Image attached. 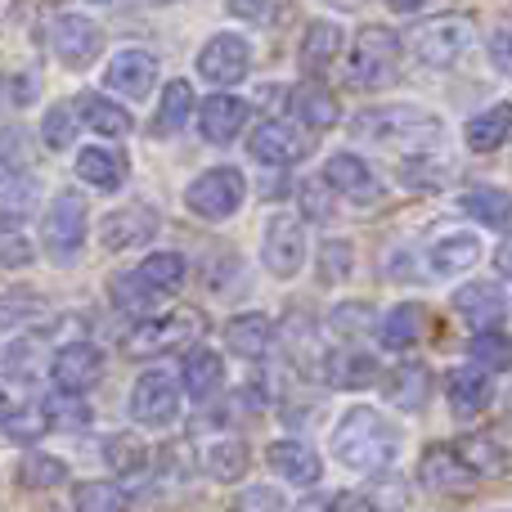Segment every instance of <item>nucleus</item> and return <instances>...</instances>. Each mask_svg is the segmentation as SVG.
I'll list each match as a JSON object with an SVG mask.
<instances>
[{"label":"nucleus","mask_w":512,"mask_h":512,"mask_svg":"<svg viewBox=\"0 0 512 512\" xmlns=\"http://www.w3.org/2000/svg\"><path fill=\"white\" fill-rule=\"evenodd\" d=\"M333 450L346 468L355 472H382L391 459H396V432L382 423L378 409L355 405L346 409V418L333 432Z\"/></svg>","instance_id":"f257e3e1"},{"label":"nucleus","mask_w":512,"mask_h":512,"mask_svg":"<svg viewBox=\"0 0 512 512\" xmlns=\"http://www.w3.org/2000/svg\"><path fill=\"white\" fill-rule=\"evenodd\" d=\"M355 135L373 144H391V149H423V144L441 140V122L423 108H409V104H391V108H369V113L355 117Z\"/></svg>","instance_id":"f03ea898"},{"label":"nucleus","mask_w":512,"mask_h":512,"mask_svg":"<svg viewBox=\"0 0 512 512\" xmlns=\"http://www.w3.org/2000/svg\"><path fill=\"white\" fill-rule=\"evenodd\" d=\"M472 41H477V23H472L468 14L427 18V23H418L414 32H409L414 54L423 63H432V68H454V63L472 50Z\"/></svg>","instance_id":"7ed1b4c3"},{"label":"nucleus","mask_w":512,"mask_h":512,"mask_svg":"<svg viewBox=\"0 0 512 512\" xmlns=\"http://www.w3.org/2000/svg\"><path fill=\"white\" fill-rule=\"evenodd\" d=\"M396 72H400V36L391 32V27H360L351 63H346L351 86L378 90V86H387Z\"/></svg>","instance_id":"20e7f679"},{"label":"nucleus","mask_w":512,"mask_h":512,"mask_svg":"<svg viewBox=\"0 0 512 512\" xmlns=\"http://www.w3.org/2000/svg\"><path fill=\"white\" fill-rule=\"evenodd\" d=\"M86 230H90V225H86V198L72 194V189H63V194L50 203L45 221H41L45 252H50L59 265L77 261L81 243H86Z\"/></svg>","instance_id":"39448f33"},{"label":"nucleus","mask_w":512,"mask_h":512,"mask_svg":"<svg viewBox=\"0 0 512 512\" xmlns=\"http://www.w3.org/2000/svg\"><path fill=\"white\" fill-rule=\"evenodd\" d=\"M243 194H248V180L234 167H216V171H203V176L189 185L185 203H189V212L203 216V221H225V216L239 212Z\"/></svg>","instance_id":"423d86ee"},{"label":"nucleus","mask_w":512,"mask_h":512,"mask_svg":"<svg viewBox=\"0 0 512 512\" xmlns=\"http://www.w3.org/2000/svg\"><path fill=\"white\" fill-rule=\"evenodd\" d=\"M203 328V319L194 310H171L167 319H144L131 337H126V355L131 360H153V355H167L176 351L185 337H194Z\"/></svg>","instance_id":"0eeeda50"},{"label":"nucleus","mask_w":512,"mask_h":512,"mask_svg":"<svg viewBox=\"0 0 512 512\" xmlns=\"http://www.w3.org/2000/svg\"><path fill=\"white\" fill-rule=\"evenodd\" d=\"M418 481L436 495H463V490L477 486V468L459 454V445H427L423 459H418Z\"/></svg>","instance_id":"6e6552de"},{"label":"nucleus","mask_w":512,"mask_h":512,"mask_svg":"<svg viewBox=\"0 0 512 512\" xmlns=\"http://www.w3.org/2000/svg\"><path fill=\"white\" fill-rule=\"evenodd\" d=\"M50 41H54L59 63H68V68H90L99 59V50H104V32L86 14H59Z\"/></svg>","instance_id":"1a4fd4ad"},{"label":"nucleus","mask_w":512,"mask_h":512,"mask_svg":"<svg viewBox=\"0 0 512 512\" xmlns=\"http://www.w3.org/2000/svg\"><path fill=\"white\" fill-rule=\"evenodd\" d=\"M252 68V45L243 41V36H212V41L203 45V54H198V72H203V81H212V86H234V81H243Z\"/></svg>","instance_id":"9d476101"},{"label":"nucleus","mask_w":512,"mask_h":512,"mask_svg":"<svg viewBox=\"0 0 512 512\" xmlns=\"http://www.w3.org/2000/svg\"><path fill=\"white\" fill-rule=\"evenodd\" d=\"M131 414L144 427H167L180 414V387L171 373H144L131 391Z\"/></svg>","instance_id":"9b49d317"},{"label":"nucleus","mask_w":512,"mask_h":512,"mask_svg":"<svg viewBox=\"0 0 512 512\" xmlns=\"http://www.w3.org/2000/svg\"><path fill=\"white\" fill-rule=\"evenodd\" d=\"M265 265H270L274 279H292L306 261V230H301L297 216H274L265 225Z\"/></svg>","instance_id":"f8f14e48"},{"label":"nucleus","mask_w":512,"mask_h":512,"mask_svg":"<svg viewBox=\"0 0 512 512\" xmlns=\"http://www.w3.org/2000/svg\"><path fill=\"white\" fill-rule=\"evenodd\" d=\"M158 212H153L149 203H131L122 207V212L104 216V225H99V239H104V248L113 252H126V248H140V243H149L153 234H158Z\"/></svg>","instance_id":"ddd939ff"},{"label":"nucleus","mask_w":512,"mask_h":512,"mask_svg":"<svg viewBox=\"0 0 512 512\" xmlns=\"http://www.w3.org/2000/svg\"><path fill=\"white\" fill-rule=\"evenodd\" d=\"M248 149L261 167H292V162L306 158V135L292 131L288 122H261L252 131Z\"/></svg>","instance_id":"4468645a"},{"label":"nucleus","mask_w":512,"mask_h":512,"mask_svg":"<svg viewBox=\"0 0 512 512\" xmlns=\"http://www.w3.org/2000/svg\"><path fill=\"white\" fill-rule=\"evenodd\" d=\"M50 373H54L59 387L86 391V387H95L99 373H104V351H99L95 342H72V346H63V351L54 355Z\"/></svg>","instance_id":"2eb2a0df"},{"label":"nucleus","mask_w":512,"mask_h":512,"mask_svg":"<svg viewBox=\"0 0 512 512\" xmlns=\"http://www.w3.org/2000/svg\"><path fill=\"white\" fill-rule=\"evenodd\" d=\"M158 81V59L149 50H122L113 63H108V86L117 95H131V99H144Z\"/></svg>","instance_id":"dca6fc26"},{"label":"nucleus","mask_w":512,"mask_h":512,"mask_svg":"<svg viewBox=\"0 0 512 512\" xmlns=\"http://www.w3.org/2000/svg\"><path fill=\"white\" fill-rule=\"evenodd\" d=\"M324 185H333L337 194L355 198V203H373V198H378V180H373V171L364 167V158H355V153H333V158H328Z\"/></svg>","instance_id":"f3484780"},{"label":"nucleus","mask_w":512,"mask_h":512,"mask_svg":"<svg viewBox=\"0 0 512 512\" xmlns=\"http://www.w3.org/2000/svg\"><path fill=\"white\" fill-rule=\"evenodd\" d=\"M445 391H450V409H454L459 418L481 414V409L490 405V396H495L486 364H468V369H454L450 382H445Z\"/></svg>","instance_id":"a211bd4d"},{"label":"nucleus","mask_w":512,"mask_h":512,"mask_svg":"<svg viewBox=\"0 0 512 512\" xmlns=\"http://www.w3.org/2000/svg\"><path fill=\"white\" fill-rule=\"evenodd\" d=\"M265 459H270V468L279 472L283 481H297V486H315V481L324 477L319 454L301 441H274L270 450H265Z\"/></svg>","instance_id":"6ab92c4d"},{"label":"nucleus","mask_w":512,"mask_h":512,"mask_svg":"<svg viewBox=\"0 0 512 512\" xmlns=\"http://www.w3.org/2000/svg\"><path fill=\"white\" fill-rule=\"evenodd\" d=\"M382 396L396 409H423L432 400V369L427 364H400L382 378Z\"/></svg>","instance_id":"aec40b11"},{"label":"nucleus","mask_w":512,"mask_h":512,"mask_svg":"<svg viewBox=\"0 0 512 512\" xmlns=\"http://www.w3.org/2000/svg\"><path fill=\"white\" fill-rule=\"evenodd\" d=\"M454 310H459L477 333L481 328H499V319H504V292H499V283H468V288H459V297H454Z\"/></svg>","instance_id":"412c9836"},{"label":"nucleus","mask_w":512,"mask_h":512,"mask_svg":"<svg viewBox=\"0 0 512 512\" xmlns=\"http://www.w3.org/2000/svg\"><path fill=\"white\" fill-rule=\"evenodd\" d=\"M225 346L243 360H265L274 346V324L270 315H239L225 324Z\"/></svg>","instance_id":"4be33fe9"},{"label":"nucleus","mask_w":512,"mask_h":512,"mask_svg":"<svg viewBox=\"0 0 512 512\" xmlns=\"http://www.w3.org/2000/svg\"><path fill=\"white\" fill-rule=\"evenodd\" d=\"M324 382L337 391H360L378 382V360L364 351H333L324 360Z\"/></svg>","instance_id":"5701e85b"},{"label":"nucleus","mask_w":512,"mask_h":512,"mask_svg":"<svg viewBox=\"0 0 512 512\" xmlns=\"http://www.w3.org/2000/svg\"><path fill=\"white\" fill-rule=\"evenodd\" d=\"M243 122H248V104L234 95H216L203 104V122L198 126H203V135L212 144H230V140H239Z\"/></svg>","instance_id":"b1692460"},{"label":"nucleus","mask_w":512,"mask_h":512,"mask_svg":"<svg viewBox=\"0 0 512 512\" xmlns=\"http://www.w3.org/2000/svg\"><path fill=\"white\" fill-rule=\"evenodd\" d=\"M337 50H342V32H337L333 23H310L306 36H301V68H306L310 77H324V72L333 68Z\"/></svg>","instance_id":"393cba45"},{"label":"nucleus","mask_w":512,"mask_h":512,"mask_svg":"<svg viewBox=\"0 0 512 512\" xmlns=\"http://www.w3.org/2000/svg\"><path fill=\"white\" fill-rule=\"evenodd\" d=\"M77 176L86 180V185L113 194V189H122V180H126V158L113 149H95V144H90V149L77 158Z\"/></svg>","instance_id":"a878e982"},{"label":"nucleus","mask_w":512,"mask_h":512,"mask_svg":"<svg viewBox=\"0 0 512 512\" xmlns=\"http://www.w3.org/2000/svg\"><path fill=\"white\" fill-rule=\"evenodd\" d=\"M512 140V104H495L468 122V144L477 153H495Z\"/></svg>","instance_id":"bb28decb"},{"label":"nucleus","mask_w":512,"mask_h":512,"mask_svg":"<svg viewBox=\"0 0 512 512\" xmlns=\"http://www.w3.org/2000/svg\"><path fill=\"white\" fill-rule=\"evenodd\" d=\"M463 212L472 221L490 225V230H512V194L508 189H468L463 194Z\"/></svg>","instance_id":"cd10ccee"},{"label":"nucleus","mask_w":512,"mask_h":512,"mask_svg":"<svg viewBox=\"0 0 512 512\" xmlns=\"http://www.w3.org/2000/svg\"><path fill=\"white\" fill-rule=\"evenodd\" d=\"M36 203V176H27L23 167H0V216L18 221Z\"/></svg>","instance_id":"c85d7f7f"},{"label":"nucleus","mask_w":512,"mask_h":512,"mask_svg":"<svg viewBox=\"0 0 512 512\" xmlns=\"http://www.w3.org/2000/svg\"><path fill=\"white\" fill-rule=\"evenodd\" d=\"M185 391L194 400H207V396H216V387H221V355L216 351H207V346H198V351H189L185 355Z\"/></svg>","instance_id":"c756f323"},{"label":"nucleus","mask_w":512,"mask_h":512,"mask_svg":"<svg viewBox=\"0 0 512 512\" xmlns=\"http://www.w3.org/2000/svg\"><path fill=\"white\" fill-rule=\"evenodd\" d=\"M292 113H297V122H306V131H328V126H337V99L324 86H301L292 95Z\"/></svg>","instance_id":"7c9ffc66"},{"label":"nucleus","mask_w":512,"mask_h":512,"mask_svg":"<svg viewBox=\"0 0 512 512\" xmlns=\"http://www.w3.org/2000/svg\"><path fill=\"white\" fill-rule=\"evenodd\" d=\"M77 113H81V122H86L90 131H99V135H126V126H131L126 108H117L113 99L95 95V90H86V95L77 99Z\"/></svg>","instance_id":"2f4dec72"},{"label":"nucleus","mask_w":512,"mask_h":512,"mask_svg":"<svg viewBox=\"0 0 512 512\" xmlns=\"http://www.w3.org/2000/svg\"><path fill=\"white\" fill-rule=\"evenodd\" d=\"M477 256H481L477 234H445V239L432 243L436 274H459V270H468V265H477Z\"/></svg>","instance_id":"473e14b6"},{"label":"nucleus","mask_w":512,"mask_h":512,"mask_svg":"<svg viewBox=\"0 0 512 512\" xmlns=\"http://www.w3.org/2000/svg\"><path fill=\"white\" fill-rule=\"evenodd\" d=\"M203 472L212 481H239L248 472V445L243 441H216L203 454Z\"/></svg>","instance_id":"72a5a7b5"},{"label":"nucleus","mask_w":512,"mask_h":512,"mask_svg":"<svg viewBox=\"0 0 512 512\" xmlns=\"http://www.w3.org/2000/svg\"><path fill=\"white\" fill-rule=\"evenodd\" d=\"M104 459H108V468H113L117 477H140V472H144V463H149V450H144V441H140V436H131V432H117V436H108V445H104Z\"/></svg>","instance_id":"f704fd0d"},{"label":"nucleus","mask_w":512,"mask_h":512,"mask_svg":"<svg viewBox=\"0 0 512 512\" xmlns=\"http://www.w3.org/2000/svg\"><path fill=\"white\" fill-rule=\"evenodd\" d=\"M189 113H194V90H189V81H167V95H162V104H158V135L185 131Z\"/></svg>","instance_id":"c9c22d12"},{"label":"nucleus","mask_w":512,"mask_h":512,"mask_svg":"<svg viewBox=\"0 0 512 512\" xmlns=\"http://www.w3.org/2000/svg\"><path fill=\"white\" fill-rule=\"evenodd\" d=\"M418 324H423V315H418V306H396L387 319H382V337L378 342L387 346V351H409V346L418 342Z\"/></svg>","instance_id":"e433bc0d"},{"label":"nucleus","mask_w":512,"mask_h":512,"mask_svg":"<svg viewBox=\"0 0 512 512\" xmlns=\"http://www.w3.org/2000/svg\"><path fill=\"white\" fill-rule=\"evenodd\" d=\"M454 445H459V454L477 468V477H495V472L508 468L504 445H495L490 436H463V441H454Z\"/></svg>","instance_id":"4c0bfd02"},{"label":"nucleus","mask_w":512,"mask_h":512,"mask_svg":"<svg viewBox=\"0 0 512 512\" xmlns=\"http://www.w3.org/2000/svg\"><path fill=\"white\" fill-rule=\"evenodd\" d=\"M59 481H68V468L59 459H50V454H23L18 459V486L45 490V486H59Z\"/></svg>","instance_id":"58836bf2"},{"label":"nucleus","mask_w":512,"mask_h":512,"mask_svg":"<svg viewBox=\"0 0 512 512\" xmlns=\"http://www.w3.org/2000/svg\"><path fill=\"white\" fill-rule=\"evenodd\" d=\"M140 274L158 292H176L180 283H185V256H180V252H153L149 261L140 265Z\"/></svg>","instance_id":"ea45409f"},{"label":"nucleus","mask_w":512,"mask_h":512,"mask_svg":"<svg viewBox=\"0 0 512 512\" xmlns=\"http://www.w3.org/2000/svg\"><path fill=\"white\" fill-rule=\"evenodd\" d=\"M153 297H158V288H153L140 270H135V274H117V279H113V301L122 310L144 315V310H153Z\"/></svg>","instance_id":"a19ab883"},{"label":"nucleus","mask_w":512,"mask_h":512,"mask_svg":"<svg viewBox=\"0 0 512 512\" xmlns=\"http://www.w3.org/2000/svg\"><path fill=\"white\" fill-rule=\"evenodd\" d=\"M45 418H50V427H86L90 409H86V400H81V391L59 387L50 400H45Z\"/></svg>","instance_id":"79ce46f5"},{"label":"nucleus","mask_w":512,"mask_h":512,"mask_svg":"<svg viewBox=\"0 0 512 512\" xmlns=\"http://www.w3.org/2000/svg\"><path fill=\"white\" fill-rule=\"evenodd\" d=\"M477 364H486L490 373H508L512 369V337H504L499 328H481L477 342H472Z\"/></svg>","instance_id":"37998d69"},{"label":"nucleus","mask_w":512,"mask_h":512,"mask_svg":"<svg viewBox=\"0 0 512 512\" xmlns=\"http://www.w3.org/2000/svg\"><path fill=\"white\" fill-rule=\"evenodd\" d=\"M72 504L77 508H95V512H117V508H126L131 504V495L126 490H117V486H108V481H81L77 490H72Z\"/></svg>","instance_id":"c03bdc74"},{"label":"nucleus","mask_w":512,"mask_h":512,"mask_svg":"<svg viewBox=\"0 0 512 512\" xmlns=\"http://www.w3.org/2000/svg\"><path fill=\"white\" fill-rule=\"evenodd\" d=\"M41 310L45 306L32 288H5L0 292V328H14V324H23V319H36Z\"/></svg>","instance_id":"a18cd8bd"},{"label":"nucleus","mask_w":512,"mask_h":512,"mask_svg":"<svg viewBox=\"0 0 512 512\" xmlns=\"http://www.w3.org/2000/svg\"><path fill=\"white\" fill-rule=\"evenodd\" d=\"M328 328H333L337 337H369V328H373V306H364V301H346V306L333 310Z\"/></svg>","instance_id":"49530a36"},{"label":"nucleus","mask_w":512,"mask_h":512,"mask_svg":"<svg viewBox=\"0 0 512 512\" xmlns=\"http://www.w3.org/2000/svg\"><path fill=\"white\" fill-rule=\"evenodd\" d=\"M41 135L50 149H68L72 135H77V122H72V108L68 104H54L45 108V122H41Z\"/></svg>","instance_id":"de8ad7c7"},{"label":"nucleus","mask_w":512,"mask_h":512,"mask_svg":"<svg viewBox=\"0 0 512 512\" xmlns=\"http://www.w3.org/2000/svg\"><path fill=\"white\" fill-rule=\"evenodd\" d=\"M346 274H351V248H346V243H324V248H319V279L342 283Z\"/></svg>","instance_id":"09e8293b"},{"label":"nucleus","mask_w":512,"mask_h":512,"mask_svg":"<svg viewBox=\"0 0 512 512\" xmlns=\"http://www.w3.org/2000/svg\"><path fill=\"white\" fill-rule=\"evenodd\" d=\"M0 261L5 265H27L32 261V243L18 230H0Z\"/></svg>","instance_id":"8fccbe9b"},{"label":"nucleus","mask_w":512,"mask_h":512,"mask_svg":"<svg viewBox=\"0 0 512 512\" xmlns=\"http://www.w3.org/2000/svg\"><path fill=\"white\" fill-rule=\"evenodd\" d=\"M9 436H14V441H36V436L45 432V427H50V418H45V409L41 414H23V418H9Z\"/></svg>","instance_id":"3c124183"},{"label":"nucleus","mask_w":512,"mask_h":512,"mask_svg":"<svg viewBox=\"0 0 512 512\" xmlns=\"http://www.w3.org/2000/svg\"><path fill=\"white\" fill-rule=\"evenodd\" d=\"M490 63H495L499 72H512V27H499V32L490 36Z\"/></svg>","instance_id":"603ef678"},{"label":"nucleus","mask_w":512,"mask_h":512,"mask_svg":"<svg viewBox=\"0 0 512 512\" xmlns=\"http://www.w3.org/2000/svg\"><path fill=\"white\" fill-rule=\"evenodd\" d=\"M230 14L243 23H261L265 18V0H230Z\"/></svg>","instance_id":"864d4df0"},{"label":"nucleus","mask_w":512,"mask_h":512,"mask_svg":"<svg viewBox=\"0 0 512 512\" xmlns=\"http://www.w3.org/2000/svg\"><path fill=\"white\" fill-rule=\"evenodd\" d=\"M239 504L243 508H279L283 499L274 495V490H248V495H239Z\"/></svg>","instance_id":"5fc2aeb1"},{"label":"nucleus","mask_w":512,"mask_h":512,"mask_svg":"<svg viewBox=\"0 0 512 512\" xmlns=\"http://www.w3.org/2000/svg\"><path fill=\"white\" fill-rule=\"evenodd\" d=\"M333 508H373V499H364V495H337Z\"/></svg>","instance_id":"6e6d98bb"},{"label":"nucleus","mask_w":512,"mask_h":512,"mask_svg":"<svg viewBox=\"0 0 512 512\" xmlns=\"http://www.w3.org/2000/svg\"><path fill=\"white\" fill-rule=\"evenodd\" d=\"M387 5H391V9H396V14H414V9H418V5H423V0H387Z\"/></svg>","instance_id":"4d7b16f0"},{"label":"nucleus","mask_w":512,"mask_h":512,"mask_svg":"<svg viewBox=\"0 0 512 512\" xmlns=\"http://www.w3.org/2000/svg\"><path fill=\"white\" fill-rule=\"evenodd\" d=\"M499 270H504V274H512V243H508L504 252H499Z\"/></svg>","instance_id":"13d9d810"},{"label":"nucleus","mask_w":512,"mask_h":512,"mask_svg":"<svg viewBox=\"0 0 512 512\" xmlns=\"http://www.w3.org/2000/svg\"><path fill=\"white\" fill-rule=\"evenodd\" d=\"M9 423V400H5V391H0V427Z\"/></svg>","instance_id":"bf43d9fd"},{"label":"nucleus","mask_w":512,"mask_h":512,"mask_svg":"<svg viewBox=\"0 0 512 512\" xmlns=\"http://www.w3.org/2000/svg\"><path fill=\"white\" fill-rule=\"evenodd\" d=\"M95 5H104V0H95Z\"/></svg>","instance_id":"052dcab7"}]
</instances>
